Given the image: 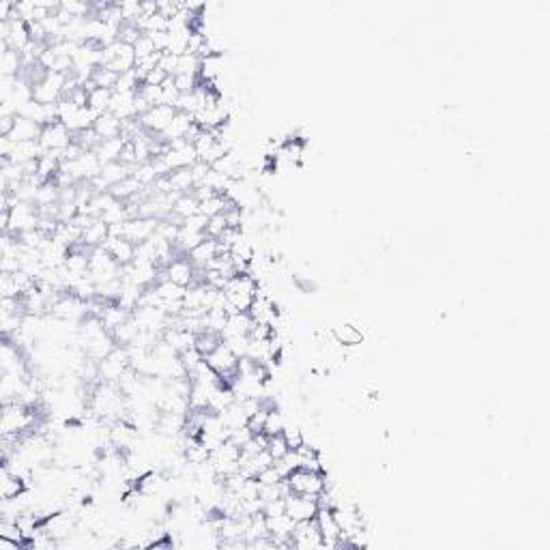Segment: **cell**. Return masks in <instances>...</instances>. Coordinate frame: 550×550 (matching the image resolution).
<instances>
[{
    "label": "cell",
    "mask_w": 550,
    "mask_h": 550,
    "mask_svg": "<svg viewBox=\"0 0 550 550\" xmlns=\"http://www.w3.org/2000/svg\"><path fill=\"white\" fill-rule=\"evenodd\" d=\"M290 544H293V548H299V550H321L323 548V536H321L316 520L297 523Z\"/></svg>",
    "instance_id": "cell-6"
},
{
    "label": "cell",
    "mask_w": 550,
    "mask_h": 550,
    "mask_svg": "<svg viewBox=\"0 0 550 550\" xmlns=\"http://www.w3.org/2000/svg\"><path fill=\"white\" fill-rule=\"evenodd\" d=\"M110 112L121 121L140 119L138 110H136V93H114L112 95V104H110Z\"/></svg>",
    "instance_id": "cell-13"
},
{
    "label": "cell",
    "mask_w": 550,
    "mask_h": 550,
    "mask_svg": "<svg viewBox=\"0 0 550 550\" xmlns=\"http://www.w3.org/2000/svg\"><path fill=\"white\" fill-rule=\"evenodd\" d=\"M99 319H102V323H104V327L108 331H114L116 327H121L125 321L131 319V312L125 310V308H121L116 301H112V303H106L104 306L102 314H99Z\"/></svg>",
    "instance_id": "cell-22"
},
{
    "label": "cell",
    "mask_w": 550,
    "mask_h": 550,
    "mask_svg": "<svg viewBox=\"0 0 550 550\" xmlns=\"http://www.w3.org/2000/svg\"><path fill=\"white\" fill-rule=\"evenodd\" d=\"M168 181L172 185V192L176 194H190L194 192V174L192 168H179L168 174Z\"/></svg>",
    "instance_id": "cell-27"
},
{
    "label": "cell",
    "mask_w": 550,
    "mask_h": 550,
    "mask_svg": "<svg viewBox=\"0 0 550 550\" xmlns=\"http://www.w3.org/2000/svg\"><path fill=\"white\" fill-rule=\"evenodd\" d=\"M0 73H3V78H20L24 73L22 52L5 47L3 54H0Z\"/></svg>",
    "instance_id": "cell-19"
},
{
    "label": "cell",
    "mask_w": 550,
    "mask_h": 550,
    "mask_svg": "<svg viewBox=\"0 0 550 550\" xmlns=\"http://www.w3.org/2000/svg\"><path fill=\"white\" fill-rule=\"evenodd\" d=\"M286 499V514L295 523L303 520H314L316 512H319V496H308V494H295L290 492Z\"/></svg>",
    "instance_id": "cell-5"
},
{
    "label": "cell",
    "mask_w": 550,
    "mask_h": 550,
    "mask_svg": "<svg viewBox=\"0 0 550 550\" xmlns=\"http://www.w3.org/2000/svg\"><path fill=\"white\" fill-rule=\"evenodd\" d=\"M121 9V15L123 20L129 22V24H136L138 18L142 15V3H136V0H125V3H116Z\"/></svg>",
    "instance_id": "cell-35"
},
{
    "label": "cell",
    "mask_w": 550,
    "mask_h": 550,
    "mask_svg": "<svg viewBox=\"0 0 550 550\" xmlns=\"http://www.w3.org/2000/svg\"><path fill=\"white\" fill-rule=\"evenodd\" d=\"M286 484H288L290 492H295V494L319 496L327 488V477H325V473H319V471L297 469L286 477Z\"/></svg>",
    "instance_id": "cell-3"
},
{
    "label": "cell",
    "mask_w": 550,
    "mask_h": 550,
    "mask_svg": "<svg viewBox=\"0 0 550 550\" xmlns=\"http://www.w3.org/2000/svg\"><path fill=\"white\" fill-rule=\"evenodd\" d=\"M254 327V319L247 312H235L228 316V323L222 331V340L226 338H237V336H249Z\"/></svg>",
    "instance_id": "cell-15"
},
{
    "label": "cell",
    "mask_w": 550,
    "mask_h": 550,
    "mask_svg": "<svg viewBox=\"0 0 550 550\" xmlns=\"http://www.w3.org/2000/svg\"><path fill=\"white\" fill-rule=\"evenodd\" d=\"M43 146L39 140H28V142H18L13 148V153L7 157V161L11 163H28L43 157Z\"/></svg>",
    "instance_id": "cell-17"
},
{
    "label": "cell",
    "mask_w": 550,
    "mask_h": 550,
    "mask_svg": "<svg viewBox=\"0 0 550 550\" xmlns=\"http://www.w3.org/2000/svg\"><path fill=\"white\" fill-rule=\"evenodd\" d=\"M316 525L323 536V548H340V538H342V529L333 516L331 507H319L316 512Z\"/></svg>",
    "instance_id": "cell-7"
},
{
    "label": "cell",
    "mask_w": 550,
    "mask_h": 550,
    "mask_svg": "<svg viewBox=\"0 0 550 550\" xmlns=\"http://www.w3.org/2000/svg\"><path fill=\"white\" fill-rule=\"evenodd\" d=\"M256 479L260 481V484H262V486H269V484H277V481H282V479H284V477H282V475H279V471L275 469V462H273L271 466H266V469H264V471H260Z\"/></svg>",
    "instance_id": "cell-42"
},
{
    "label": "cell",
    "mask_w": 550,
    "mask_h": 550,
    "mask_svg": "<svg viewBox=\"0 0 550 550\" xmlns=\"http://www.w3.org/2000/svg\"><path fill=\"white\" fill-rule=\"evenodd\" d=\"M112 95H114V91H110V89H93V91L89 93V108H91L97 116H102V114L110 112Z\"/></svg>",
    "instance_id": "cell-26"
},
{
    "label": "cell",
    "mask_w": 550,
    "mask_h": 550,
    "mask_svg": "<svg viewBox=\"0 0 550 550\" xmlns=\"http://www.w3.org/2000/svg\"><path fill=\"white\" fill-rule=\"evenodd\" d=\"M220 254V245L215 239H205L198 247H194L192 252L187 254V258L192 260L196 271H205L209 269V264L213 262V258Z\"/></svg>",
    "instance_id": "cell-11"
},
{
    "label": "cell",
    "mask_w": 550,
    "mask_h": 550,
    "mask_svg": "<svg viewBox=\"0 0 550 550\" xmlns=\"http://www.w3.org/2000/svg\"><path fill=\"white\" fill-rule=\"evenodd\" d=\"M284 437H286V443L290 449H299L303 443H306V435H303V430L301 428H297V426H288L284 428Z\"/></svg>",
    "instance_id": "cell-40"
},
{
    "label": "cell",
    "mask_w": 550,
    "mask_h": 550,
    "mask_svg": "<svg viewBox=\"0 0 550 550\" xmlns=\"http://www.w3.org/2000/svg\"><path fill=\"white\" fill-rule=\"evenodd\" d=\"M256 288H258L256 279L249 273L230 277L226 288H224L226 299H228V306H226L228 316L235 314V312H249V308H252L254 299H256Z\"/></svg>",
    "instance_id": "cell-1"
},
{
    "label": "cell",
    "mask_w": 550,
    "mask_h": 550,
    "mask_svg": "<svg viewBox=\"0 0 550 550\" xmlns=\"http://www.w3.org/2000/svg\"><path fill=\"white\" fill-rule=\"evenodd\" d=\"M35 422H37V417H35V409L32 406H26L22 402L3 404V424H0L3 435L20 437V435H24V432H30Z\"/></svg>",
    "instance_id": "cell-2"
},
{
    "label": "cell",
    "mask_w": 550,
    "mask_h": 550,
    "mask_svg": "<svg viewBox=\"0 0 550 550\" xmlns=\"http://www.w3.org/2000/svg\"><path fill=\"white\" fill-rule=\"evenodd\" d=\"M226 228H228V224H226L224 213L222 215H213V218H209V224H207V237L209 239H220Z\"/></svg>",
    "instance_id": "cell-39"
},
{
    "label": "cell",
    "mask_w": 550,
    "mask_h": 550,
    "mask_svg": "<svg viewBox=\"0 0 550 550\" xmlns=\"http://www.w3.org/2000/svg\"><path fill=\"white\" fill-rule=\"evenodd\" d=\"M125 144H127V138H123V136L121 138H112V140H102V144L95 148V153H97L99 159H102V163L119 161Z\"/></svg>",
    "instance_id": "cell-23"
},
{
    "label": "cell",
    "mask_w": 550,
    "mask_h": 550,
    "mask_svg": "<svg viewBox=\"0 0 550 550\" xmlns=\"http://www.w3.org/2000/svg\"><path fill=\"white\" fill-rule=\"evenodd\" d=\"M194 125H196V123H194V116H192V114H187V112H179V110H176L172 123H170L168 127H165V131L161 133L159 138H161L165 144L176 142V140H187V136H190V131H192Z\"/></svg>",
    "instance_id": "cell-10"
},
{
    "label": "cell",
    "mask_w": 550,
    "mask_h": 550,
    "mask_svg": "<svg viewBox=\"0 0 550 550\" xmlns=\"http://www.w3.org/2000/svg\"><path fill=\"white\" fill-rule=\"evenodd\" d=\"M110 239V226L102 220V218H95L84 230H82V245L87 247H104V243Z\"/></svg>",
    "instance_id": "cell-14"
},
{
    "label": "cell",
    "mask_w": 550,
    "mask_h": 550,
    "mask_svg": "<svg viewBox=\"0 0 550 550\" xmlns=\"http://www.w3.org/2000/svg\"><path fill=\"white\" fill-rule=\"evenodd\" d=\"M174 114H176V108H172V106H155V108L148 110L146 114L140 116V125H142L144 131L155 133V136H161V133L165 131V127L172 123Z\"/></svg>",
    "instance_id": "cell-8"
},
{
    "label": "cell",
    "mask_w": 550,
    "mask_h": 550,
    "mask_svg": "<svg viewBox=\"0 0 550 550\" xmlns=\"http://www.w3.org/2000/svg\"><path fill=\"white\" fill-rule=\"evenodd\" d=\"M144 35V32L136 26V24H129V22H125L121 28H119V41L121 43H125V45H136L138 43V39Z\"/></svg>",
    "instance_id": "cell-36"
},
{
    "label": "cell",
    "mask_w": 550,
    "mask_h": 550,
    "mask_svg": "<svg viewBox=\"0 0 550 550\" xmlns=\"http://www.w3.org/2000/svg\"><path fill=\"white\" fill-rule=\"evenodd\" d=\"M112 333V338H114V342H116V346H129V344H133V340L138 338V333H140V325L136 323V319H131L129 321H125L121 327H116L114 331H110Z\"/></svg>",
    "instance_id": "cell-25"
},
{
    "label": "cell",
    "mask_w": 550,
    "mask_h": 550,
    "mask_svg": "<svg viewBox=\"0 0 550 550\" xmlns=\"http://www.w3.org/2000/svg\"><path fill=\"white\" fill-rule=\"evenodd\" d=\"M140 84H142L140 78L136 76V71L131 69V71L119 76V82H116L114 93H138Z\"/></svg>",
    "instance_id": "cell-32"
},
{
    "label": "cell",
    "mask_w": 550,
    "mask_h": 550,
    "mask_svg": "<svg viewBox=\"0 0 550 550\" xmlns=\"http://www.w3.org/2000/svg\"><path fill=\"white\" fill-rule=\"evenodd\" d=\"M165 279L174 282V284L183 286V288H190L192 284H196V275L198 271L194 269L192 260L187 258V254L183 256H176L168 266H165Z\"/></svg>",
    "instance_id": "cell-9"
},
{
    "label": "cell",
    "mask_w": 550,
    "mask_h": 550,
    "mask_svg": "<svg viewBox=\"0 0 550 550\" xmlns=\"http://www.w3.org/2000/svg\"><path fill=\"white\" fill-rule=\"evenodd\" d=\"M95 133L102 140H112V138H121L123 136V121L116 119L112 112H106L102 116H97V121L93 125Z\"/></svg>",
    "instance_id": "cell-16"
},
{
    "label": "cell",
    "mask_w": 550,
    "mask_h": 550,
    "mask_svg": "<svg viewBox=\"0 0 550 550\" xmlns=\"http://www.w3.org/2000/svg\"><path fill=\"white\" fill-rule=\"evenodd\" d=\"M331 340L336 344H340V346H344V348H353V346H359L363 342V331L357 329L351 323H344V325L333 327Z\"/></svg>",
    "instance_id": "cell-20"
},
{
    "label": "cell",
    "mask_w": 550,
    "mask_h": 550,
    "mask_svg": "<svg viewBox=\"0 0 550 550\" xmlns=\"http://www.w3.org/2000/svg\"><path fill=\"white\" fill-rule=\"evenodd\" d=\"M200 84V78L192 76V73H179L174 76V87L179 89V93H194Z\"/></svg>",
    "instance_id": "cell-37"
},
{
    "label": "cell",
    "mask_w": 550,
    "mask_h": 550,
    "mask_svg": "<svg viewBox=\"0 0 550 550\" xmlns=\"http://www.w3.org/2000/svg\"><path fill=\"white\" fill-rule=\"evenodd\" d=\"M91 82H93L95 89H110V91H114L116 82H119V73H114L112 69H108V67L102 65V67H95V69H93Z\"/></svg>",
    "instance_id": "cell-29"
},
{
    "label": "cell",
    "mask_w": 550,
    "mask_h": 550,
    "mask_svg": "<svg viewBox=\"0 0 550 550\" xmlns=\"http://www.w3.org/2000/svg\"><path fill=\"white\" fill-rule=\"evenodd\" d=\"M200 213V200L190 192V194H181L176 198V203L172 207V215H176L179 220H187L192 215Z\"/></svg>",
    "instance_id": "cell-24"
},
{
    "label": "cell",
    "mask_w": 550,
    "mask_h": 550,
    "mask_svg": "<svg viewBox=\"0 0 550 550\" xmlns=\"http://www.w3.org/2000/svg\"><path fill=\"white\" fill-rule=\"evenodd\" d=\"M24 490H28L26 479H22L20 475L11 473L9 469H5V466H3V473H0V496L13 499V496L22 494Z\"/></svg>",
    "instance_id": "cell-21"
},
{
    "label": "cell",
    "mask_w": 550,
    "mask_h": 550,
    "mask_svg": "<svg viewBox=\"0 0 550 550\" xmlns=\"http://www.w3.org/2000/svg\"><path fill=\"white\" fill-rule=\"evenodd\" d=\"M41 125H37L35 121H28L24 116H15V125L11 129V133L7 138H11L15 144L18 142H28V140H39L41 136Z\"/></svg>",
    "instance_id": "cell-18"
},
{
    "label": "cell",
    "mask_w": 550,
    "mask_h": 550,
    "mask_svg": "<svg viewBox=\"0 0 550 550\" xmlns=\"http://www.w3.org/2000/svg\"><path fill=\"white\" fill-rule=\"evenodd\" d=\"M165 80H168V76H165V71H163V69H159V65H157V67H155V69H153L151 73H148V76L144 78V82H142V84H153V87H161Z\"/></svg>",
    "instance_id": "cell-43"
},
{
    "label": "cell",
    "mask_w": 550,
    "mask_h": 550,
    "mask_svg": "<svg viewBox=\"0 0 550 550\" xmlns=\"http://www.w3.org/2000/svg\"><path fill=\"white\" fill-rule=\"evenodd\" d=\"M222 342H224V340H222L220 333H215V331H203V333H198V336H196V351H198L200 355H203V357H207V355H211Z\"/></svg>",
    "instance_id": "cell-30"
},
{
    "label": "cell",
    "mask_w": 550,
    "mask_h": 550,
    "mask_svg": "<svg viewBox=\"0 0 550 550\" xmlns=\"http://www.w3.org/2000/svg\"><path fill=\"white\" fill-rule=\"evenodd\" d=\"M104 247L108 249V252L112 254V258L119 262L121 266L131 264L133 260H136V243H131L125 237H110L104 243Z\"/></svg>",
    "instance_id": "cell-12"
},
{
    "label": "cell",
    "mask_w": 550,
    "mask_h": 550,
    "mask_svg": "<svg viewBox=\"0 0 550 550\" xmlns=\"http://www.w3.org/2000/svg\"><path fill=\"white\" fill-rule=\"evenodd\" d=\"M15 125V116H0V136H9Z\"/></svg>",
    "instance_id": "cell-44"
},
{
    "label": "cell",
    "mask_w": 550,
    "mask_h": 550,
    "mask_svg": "<svg viewBox=\"0 0 550 550\" xmlns=\"http://www.w3.org/2000/svg\"><path fill=\"white\" fill-rule=\"evenodd\" d=\"M39 142L43 146L45 153H56V151H65V148H69L73 144V133L67 129L65 123L56 121V123H49L41 129V136H39Z\"/></svg>",
    "instance_id": "cell-4"
},
{
    "label": "cell",
    "mask_w": 550,
    "mask_h": 550,
    "mask_svg": "<svg viewBox=\"0 0 550 550\" xmlns=\"http://www.w3.org/2000/svg\"><path fill=\"white\" fill-rule=\"evenodd\" d=\"M155 288H157V295L161 299V306L163 303H172V301H183V295H185V290H187V288L174 284V282H170V279L157 282Z\"/></svg>",
    "instance_id": "cell-28"
},
{
    "label": "cell",
    "mask_w": 550,
    "mask_h": 550,
    "mask_svg": "<svg viewBox=\"0 0 550 550\" xmlns=\"http://www.w3.org/2000/svg\"><path fill=\"white\" fill-rule=\"evenodd\" d=\"M266 452L271 454L273 460L284 458V456L290 452V447H288V443H286L284 432H277V435H271V437H269V443H266Z\"/></svg>",
    "instance_id": "cell-31"
},
{
    "label": "cell",
    "mask_w": 550,
    "mask_h": 550,
    "mask_svg": "<svg viewBox=\"0 0 550 550\" xmlns=\"http://www.w3.org/2000/svg\"><path fill=\"white\" fill-rule=\"evenodd\" d=\"M133 52H136V60H142V58H148V56H153V54H159L148 35H142L138 39V43L133 45Z\"/></svg>",
    "instance_id": "cell-38"
},
{
    "label": "cell",
    "mask_w": 550,
    "mask_h": 550,
    "mask_svg": "<svg viewBox=\"0 0 550 550\" xmlns=\"http://www.w3.org/2000/svg\"><path fill=\"white\" fill-rule=\"evenodd\" d=\"M138 95L144 99V102L155 108V106H163V91L161 87H153V84H140Z\"/></svg>",
    "instance_id": "cell-33"
},
{
    "label": "cell",
    "mask_w": 550,
    "mask_h": 550,
    "mask_svg": "<svg viewBox=\"0 0 550 550\" xmlns=\"http://www.w3.org/2000/svg\"><path fill=\"white\" fill-rule=\"evenodd\" d=\"M159 69H163L168 78H174L179 71V56H174L170 52H163L159 56Z\"/></svg>",
    "instance_id": "cell-41"
},
{
    "label": "cell",
    "mask_w": 550,
    "mask_h": 550,
    "mask_svg": "<svg viewBox=\"0 0 550 550\" xmlns=\"http://www.w3.org/2000/svg\"><path fill=\"white\" fill-rule=\"evenodd\" d=\"M284 428H286L284 415L277 413V409H271L269 415H266V422H264V435L266 437L277 435V432H284Z\"/></svg>",
    "instance_id": "cell-34"
}]
</instances>
